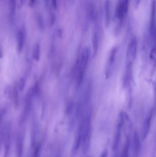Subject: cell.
<instances>
[{
	"mask_svg": "<svg viewBox=\"0 0 156 157\" xmlns=\"http://www.w3.org/2000/svg\"><path fill=\"white\" fill-rule=\"evenodd\" d=\"M78 129L81 131L82 137V149L84 153H86L88 150L91 142V114L88 112L87 115L83 118L80 123Z\"/></svg>",
	"mask_w": 156,
	"mask_h": 157,
	"instance_id": "obj_1",
	"label": "cell"
},
{
	"mask_svg": "<svg viewBox=\"0 0 156 157\" xmlns=\"http://www.w3.org/2000/svg\"><path fill=\"white\" fill-rule=\"evenodd\" d=\"M10 124H7L1 126L0 132L1 143L3 145L4 157H8L11 148V134Z\"/></svg>",
	"mask_w": 156,
	"mask_h": 157,
	"instance_id": "obj_2",
	"label": "cell"
},
{
	"mask_svg": "<svg viewBox=\"0 0 156 157\" xmlns=\"http://www.w3.org/2000/svg\"><path fill=\"white\" fill-rule=\"evenodd\" d=\"M124 120V111H121L118 114V116L116 129L114 140H113V145H112V149H113V151H117L118 149V146L120 145Z\"/></svg>",
	"mask_w": 156,
	"mask_h": 157,
	"instance_id": "obj_3",
	"label": "cell"
},
{
	"mask_svg": "<svg viewBox=\"0 0 156 157\" xmlns=\"http://www.w3.org/2000/svg\"><path fill=\"white\" fill-rule=\"evenodd\" d=\"M137 40L135 36L131 38L130 42L127 51H126V60L127 64H132L136 59L137 51Z\"/></svg>",
	"mask_w": 156,
	"mask_h": 157,
	"instance_id": "obj_4",
	"label": "cell"
},
{
	"mask_svg": "<svg viewBox=\"0 0 156 157\" xmlns=\"http://www.w3.org/2000/svg\"><path fill=\"white\" fill-rule=\"evenodd\" d=\"M150 38L153 46L156 45V4L153 2L152 6L149 28Z\"/></svg>",
	"mask_w": 156,
	"mask_h": 157,
	"instance_id": "obj_5",
	"label": "cell"
},
{
	"mask_svg": "<svg viewBox=\"0 0 156 157\" xmlns=\"http://www.w3.org/2000/svg\"><path fill=\"white\" fill-rule=\"evenodd\" d=\"M118 51V48L117 46H115L111 49V51L110 52L107 64H106V71H105V74L107 78L110 77L112 74L115 66Z\"/></svg>",
	"mask_w": 156,
	"mask_h": 157,
	"instance_id": "obj_6",
	"label": "cell"
},
{
	"mask_svg": "<svg viewBox=\"0 0 156 157\" xmlns=\"http://www.w3.org/2000/svg\"><path fill=\"white\" fill-rule=\"evenodd\" d=\"M130 0H120L116 10V17L122 20L128 12Z\"/></svg>",
	"mask_w": 156,
	"mask_h": 157,
	"instance_id": "obj_7",
	"label": "cell"
},
{
	"mask_svg": "<svg viewBox=\"0 0 156 157\" xmlns=\"http://www.w3.org/2000/svg\"><path fill=\"white\" fill-rule=\"evenodd\" d=\"M25 135L22 131H19L16 135V157H22L23 153Z\"/></svg>",
	"mask_w": 156,
	"mask_h": 157,
	"instance_id": "obj_8",
	"label": "cell"
},
{
	"mask_svg": "<svg viewBox=\"0 0 156 157\" xmlns=\"http://www.w3.org/2000/svg\"><path fill=\"white\" fill-rule=\"evenodd\" d=\"M152 114H153V111L151 110L146 117L144 121L142 126V138L144 140L147 137L148 134H149V132L152 119Z\"/></svg>",
	"mask_w": 156,
	"mask_h": 157,
	"instance_id": "obj_9",
	"label": "cell"
},
{
	"mask_svg": "<svg viewBox=\"0 0 156 157\" xmlns=\"http://www.w3.org/2000/svg\"><path fill=\"white\" fill-rule=\"evenodd\" d=\"M132 150L133 152V156L137 157L139 154L140 149V140L138 133L135 131L133 134L132 138Z\"/></svg>",
	"mask_w": 156,
	"mask_h": 157,
	"instance_id": "obj_10",
	"label": "cell"
},
{
	"mask_svg": "<svg viewBox=\"0 0 156 157\" xmlns=\"http://www.w3.org/2000/svg\"><path fill=\"white\" fill-rule=\"evenodd\" d=\"M25 39V31L24 28L20 29L17 33V49L20 53L22 52L24 46Z\"/></svg>",
	"mask_w": 156,
	"mask_h": 157,
	"instance_id": "obj_11",
	"label": "cell"
},
{
	"mask_svg": "<svg viewBox=\"0 0 156 157\" xmlns=\"http://www.w3.org/2000/svg\"><path fill=\"white\" fill-rule=\"evenodd\" d=\"M132 65L133 64H127L123 80L124 87H126L128 86L131 82L132 79Z\"/></svg>",
	"mask_w": 156,
	"mask_h": 157,
	"instance_id": "obj_12",
	"label": "cell"
},
{
	"mask_svg": "<svg viewBox=\"0 0 156 157\" xmlns=\"http://www.w3.org/2000/svg\"><path fill=\"white\" fill-rule=\"evenodd\" d=\"M89 58V52L88 49L85 48L82 52L81 58L78 64V65L84 71H85L88 65Z\"/></svg>",
	"mask_w": 156,
	"mask_h": 157,
	"instance_id": "obj_13",
	"label": "cell"
},
{
	"mask_svg": "<svg viewBox=\"0 0 156 157\" xmlns=\"http://www.w3.org/2000/svg\"><path fill=\"white\" fill-rule=\"evenodd\" d=\"M105 26L108 27L110 24L111 19V4L110 0H106L105 2Z\"/></svg>",
	"mask_w": 156,
	"mask_h": 157,
	"instance_id": "obj_14",
	"label": "cell"
},
{
	"mask_svg": "<svg viewBox=\"0 0 156 157\" xmlns=\"http://www.w3.org/2000/svg\"><path fill=\"white\" fill-rule=\"evenodd\" d=\"M92 41L94 56H95L98 51V36L96 31H94L93 33Z\"/></svg>",
	"mask_w": 156,
	"mask_h": 157,
	"instance_id": "obj_15",
	"label": "cell"
},
{
	"mask_svg": "<svg viewBox=\"0 0 156 157\" xmlns=\"http://www.w3.org/2000/svg\"><path fill=\"white\" fill-rule=\"evenodd\" d=\"M130 148V137H126V142L122 149L121 157H129Z\"/></svg>",
	"mask_w": 156,
	"mask_h": 157,
	"instance_id": "obj_16",
	"label": "cell"
},
{
	"mask_svg": "<svg viewBox=\"0 0 156 157\" xmlns=\"http://www.w3.org/2000/svg\"><path fill=\"white\" fill-rule=\"evenodd\" d=\"M9 9L10 18L13 19L16 9V0H9Z\"/></svg>",
	"mask_w": 156,
	"mask_h": 157,
	"instance_id": "obj_17",
	"label": "cell"
},
{
	"mask_svg": "<svg viewBox=\"0 0 156 157\" xmlns=\"http://www.w3.org/2000/svg\"><path fill=\"white\" fill-rule=\"evenodd\" d=\"M40 48L39 43H36L34 47L33 51V56L34 59L36 61H38L40 60Z\"/></svg>",
	"mask_w": 156,
	"mask_h": 157,
	"instance_id": "obj_18",
	"label": "cell"
},
{
	"mask_svg": "<svg viewBox=\"0 0 156 157\" xmlns=\"http://www.w3.org/2000/svg\"><path fill=\"white\" fill-rule=\"evenodd\" d=\"M41 149L40 143L37 144L34 148V152L32 157H40Z\"/></svg>",
	"mask_w": 156,
	"mask_h": 157,
	"instance_id": "obj_19",
	"label": "cell"
},
{
	"mask_svg": "<svg viewBox=\"0 0 156 157\" xmlns=\"http://www.w3.org/2000/svg\"><path fill=\"white\" fill-rule=\"evenodd\" d=\"M36 20L39 29L40 30H43L44 28V24L41 15L40 14L37 15L36 17Z\"/></svg>",
	"mask_w": 156,
	"mask_h": 157,
	"instance_id": "obj_20",
	"label": "cell"
},
{
	"mask_svg": "<svg viewBox=\"0 0 156 157\" xmlns=\"http://www.w3.org/2000/svg\"><path fill=\"white\" fill-rule=\"evenodd\" d=\"M25 84H26V80L23 77H21L18 81V89L20 92H22L25 88Z\"/></svg>",
	"mask_w": 156,
	"mask_h": 157,
	"instance_id": "obj_21",
	"label": "cell"
},
{
	"mask_svg": "<svg viewBox=\"0 0 156 157\" xmlns=\"http://www.w3.org/2000/svg\"><path fill=\"white\" fill-rule=\"evenodd\" d=\"M18 93H17V89H16V88H14V98L16 105H17V104H18Z\"/></svg>",
	"mask_w": 156,
	"mask_h": 157,
	"instance_id": "obj_22",
	"label": "cell"
},
{
	"mask_svg": "<svg viewBox=\"0 0 156 157\" xmlns=\"http://www.w3.org/2000/svg\"><path fill=\"white\" fill-rule=\"evenodd\" d=\"M52 6L54 9H57V0H52Z\"/></svg>",
	"mask_w": 156,
	"mask_h": 157,
	"instance_id": "obj_23",
	"label": "cell"
},
{
	"mask_svg": "<svg viewBox=\"0 0 156 157\" xmlns=\"http://www.w3.org/2000/svg\"><path fill=\"white\" fill-rule=\"evenodd\" d=\"M108 156V151L107 150H105L102 152L99 157H107Z\"/></svg>",
	"mask_w": 156,
	"mask_h": 157,
	"instance_id": "obj_24",
	"label": "cell"
},
{
	"mask_svg": "<svg viewBox=\"0 0 156 157\" xmlns=\"http://www.w3.org/2000/svg\"><path fill=\"white\" fill-rule=\"evenodd\" d=\"M36 0H30L29 2V6L30 7H33L35 3Z\"/></svg>",
	"mask_w": 156,
	"mask_h": 157,
	"instance_id": "obj_25",
	"label": "cell"
},
{
	"mask_svg": "<svg viewBox=\"0 0 156 157\" xmlns=\"http://www.w3.org/2000/svg\"><path fill=\"white\" fill-rule=\"evenodd\" d=\"M141 0H134V2H135V5L136 8L138 7V5L140 4Z\"/></svg>",
	"mask_w": 156,
	"mask_h": 157,
	"instance_id": "obj_26",
	"label": "cell"
},
{
	"mask_svg": "<svg viewBox=\"0 0 156 157\" xmlns=\"http://www.w3.org/2000/svg\"><path fill=\"white\" fill-rule=\"evenodd\" d=\"M58 36H60L61 37L62 36V31L61 30H58Z\"/></svg>",
	"mask_w": 156,
	"mask_h": 157,
	"instance_id": "obj_27",
	"label": "cell"
},
{
	"mask_svg": "<svg viewBox=\"0 0 156 157\" xmlns=\"http://www.w3.org/2000/svg\"><path fill=\"white\" fill-rule=\"evenodd\" d=\"M24 0H19V2H20V6H22L24 2Z\"/></svg>",
	"mask_w": 156,
	"mask_h": 157,
	"instance_id": "obj_28",
	"label": "cell"
},
{
	"mask_svg": "<svg viewBox=\"0 0 156 157\" xmlns=\"http://www.w3.org/2000/svg\"><path fill=\"white\" fill-rule=\"evenodd\" d=\"M116 151H115V153L114 155H113V157H118V154L117 152H116Z\"/></svg>",
	"mask_w": 156,
	"mask_h": 157,
	"instance_id": "obj_29",
	"label": "cell"
},
{
	"mask_svg": "<svg viewBox=\"0 0 156 157\" xmlns=\"http://www.w3.org/2000/svg\"><path fill=\"white\" fill-rule=\"evenodd\" d=\"M44 2H45V4L46 5L48 4V0H44Z\"/></svg>",
	"mask_w": 156,
	"mask_h": 157,
	"instance_id": "obj_30",
	"label": "cell"
},
{
	"mask_svg": "<svg viewBox=\"0 0 156 157\" xmlns=\"http://www.w3.org/2000/svg\"><path fill=\"white\" fill-rule=\"evenodd\" d=\"M155 97H156V83H155Z\"/></svg>",
	"mask_w": 156,
	"mask_h": 157,
	"instance_id": "obj_31",
	"label": "cell"
},
{
	"mask_svg": "<svg viewBox=\"0 0 156 157\" xmlns=\"http://www.w3.org/2000/svg\"></svg>",
	"mask_w": 156,
	"mask_h": 157,
	"instance_id": "obj_32",
	"label": "cell"
}]
</instances>
